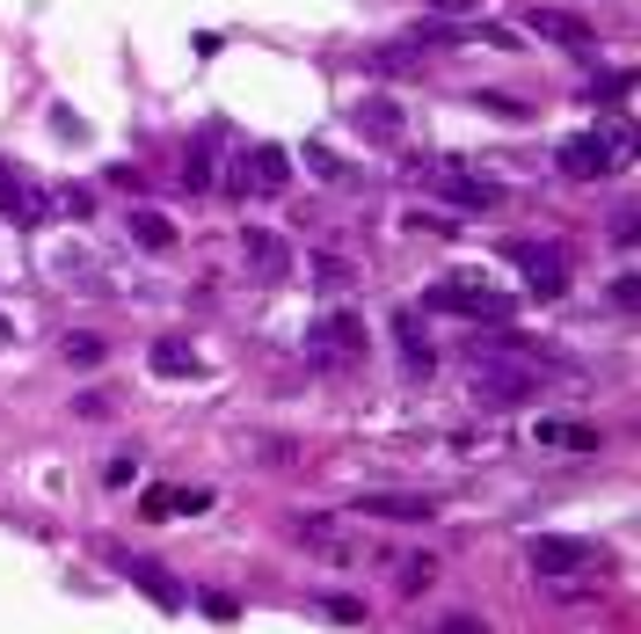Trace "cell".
Returning <instances> with one entry per match:
<instances>
[{"label":"cell","instance_id":"cell-15","mask_svg":"<svg viewBox=\"0 0 641 634\" xmlns=\"http://www.w3.org/2000/svg\"><path fill=\"white\" fill-rule=\"evenodd\" d=\"M0 211H8L15 227H37V219H44V197H37L30 176H22V168H8V160H0Z\"/></svg>","mask_w":641,"mask_h":634},{"label":"cell","instance_id":"cell-32","mask_svg":"<svg viewBox=\"0 0 641 634\" xmlns=\"http://www.w3.org/2000/svg\"><path fill=\"white\" fill-rule=\"evenodd\" d=\"M482 627H488L482 613H452V620H445V634H482Z\"/></svg>","mask_w":641,"mask_h":634},{"label":"cell","instance_id":"cell-9","mask_svg":"<svg viewBox=\"0 0 641 634\" xmlns=\"http://www.w3.org/2000/svg\"><path fill=\"white\" fill-rule=\"evenodd\" d=\"M510 263L533 278V300H561V292H569V270H561L555 241H510Z\"/></svg>","mask_w":641,"mask_h":634},{"label":"cell","instance_id":"cell-17","mask_svg":"<svg viewBox=\"0 0 641 634\" xmlns=\"http://www.w3.org/2000/svg\"><path fill=\"white\" fill-rule=\"evenodd\" d=\"M533 438L539 445H555V453H598V423H533Z\"/></svg>","mask_w":641,"mask_h":634},{"label":"cell","instance_id":"cell-16","mask_svg":"<svg viewBox=\"0 0 641 634\" xmlns=\"http://www.w3.org/2000/svg\"><path fill=\"white\" fill-rule=\"evenodd\" d=\"M226 139V124H205V132H197V139H190V154H183V190H211V146H219Z\"/></svg>","mask_w":641,"mask_h":634},{"label":"cell","instance_id":"cell-27","mask_svg":"<svg viewBox=\"0 0 641 634\" xmlns=\"http://www.w3.org/2000/svg\"><path fill=\"white\" fill-rule=\"evenodd\" d=\"M313 605H321V613H329L335 627H364V599H343V591H321Z\"/></svg>","mask_w":641,"mask_h":634},{"label":"cell","instance_id":"cell-5","mask_svg":"<svg viewBox=\"0 0 641 634\" xmlns=\"http://www.w3.org/2000/svg\"><path fill=\"white\" fill-rule=\"evenodd\" d=\"M606 562V547L583 540V532H539L533 540V576H590V569Z\"/></svg>","mask_w":641,"mask_h":634},{"label":"cell","instance_id":"cell-1","mask_svg":"<svg viewBox=\"0 0 641 634\" xmlns=\"http://www.w3.org/2000/svg\"><path fill=\"white\" fill-rule=\"evenodd\" d=\"M467 387H474V402H488V408H518V402H533V357H525L518 343H488V351H474Z\"/></svg>","mask_w":641,"mask_h":634},{"label":"cell","instance_id":"cell-29","mask_svg":"<svg viewBox=\"0 0 641 634\" xmlns=\"http://www.w3.org/2000/svg\"><path fill=\"white\" fill-rule=\"evenodd\" d=\"M634 227H641V211H634V205H612V248H634V241H641Z\"/></svg>","mask_w":641,"mask_h":634},{"label":"cell","instance_id":"cell-10","mask_svg":"<svg viewBox=\"0 0 641 634\" xmlns=\"http://www.w3.org/2000/svg\"><path fill=\"white\" fill-rule=\"evenodd\" d=\"M110 562H117V569H124V576H132V583H139V591H146V599L161 605V613H183V599H190V591H183V583H175V576H168V569H161V562H146V554H124V547H117V554H110Z\"/></svg>","mask_w":641,"mask_h":634},{"label":"cell","instance_id":"cell-18","mask_svg":"<svg viewBox=\"0 0 641 634\" xmlns=\"http://www.w3.org/2000/svg\"><path fill=\"white\" fill-rule=\"evenodd\" d=\"M307 270H313V284H321L329 300L358 292V263H343V256H329V248H313V256H307Z\"/></svg>","mask_w":641,"mask_h":634},{"label":"cell","instance_id":"cell-26","mask_svg":"<svg viewBox=\"0 0 641 634\" xmlns=\"http://www.w3.org/2000/svg\"><path fill=\"white\" fill-rule=\"evenodd\" d=\"M372 73H416L423 66V44H380V52H364Z\"/></svg>","mask_w":641,"mask_h":634},{"label":"cell","instance_id":"cell-19","mask_svg":"<svg viewBox=\"0 0 641 634\" xmlns=\"http://www.w3.org/2000/svg\"><path fill=\"white\" fill-rule=\"evenodd\" d=\"M394 335H401V365H409V372H431L437 365V343L416 329V314H394Z\"/></svg>","mask_w":641,"mask_h":634},{"label":"cell","instance_id":"cell-8","mask_svg":"<svg viewBox=\"0 0 641 634\" xmlns=\"http://www.w3.org/2000/svg\"><path fill=\"white\" fill-rule=\"evenodd\" d=\"M612 160H620V154H612V139H606V132H569V139L555 146V168H561V176H576V183L612 176Z\"/></svg>","mask_w":641,"mask_h":634},{"label":"cell","instance_id":"cell-2","mask_svg":"<svg viewBox=\"0 0 641 634\" xmlns=\"http://www.w3.org/2000/svg\"><path fill=\"white\" fill-rule=\"evenodd\" d=\"M423 300L437 314H467V321H488V329H503V321L518 314V292H496L488 278H437Z\"/></svg>","mask_w":641,"mask_h":634},{"label":"cell","instance_id":"cell-31","mask_svg":"<svg viewBox=\"0 0 641 634\" xmlns=\"http://www.w3.org/2000/svg\"><path fill=\"white\" fill-rule=\"evenodd\" d=\"M59 211H73V219H87V211H95V197H87V190H59Z\"/></svg>","mask_w":641,"mask_h":634},{"label":"cell","instance_id":"cell-23","mask_svg":"<svg viewBox=\"0 0 641 634\" xmlns=\"http://www.w3.org/2000/svg\"><path fill=\"white\" fill-rule=\"evenodd\" d=\"M431 583H437V554H401L394 562V591L416 599V591H431Z\"/></svg>","mask_w":641,"mask_h":634},{"label":"cell","instance_id":"cell-12","mask_svg":"<svg viewBox=\"0 0 641 634\" xmlns=\"http://www.w3.org/2000/svg\"><path fill=\"white\" fill-rule=\"evenodd\" d=\"M241 263L256 270V278H285V270H292V248H285L278 227H241Z\"/></svg>","mask_w":641,"mask_h":634},{"label":"cell","instance_id":"cell-21","mask_svg":"<svg viewBox=\"0 0 641 634\" xmlns=\"http://www.w3.org/2000/svg\"><path fill=\"white\" fill-rule=\"evenodd\" d=\"M59 351H66V365H73V372H95V365L110 357V343H103L95 329H66V343H59Z\"/></svg>","mask_w":641,"mask_h":634},{"label":"cell","instance_id":"cell-4","mask_svg":"<svg viewBox=\"0 0 641 634\" xmlns=\"http://www.w3.org/2000/svg\"><path fill=\"white\" fill-rule=\"evenodd\" d=\"M226 190L234 197H285L292 190V154H285V146H248V154H234Z\"/></svg>","mask_w":641,"mask_h":634},{"label":"cell","instance_id":"cell-25","mask_svg":"<svg viewBox=\"0 0 641 634\" xmlns=\"http://www.w3.org/2000/svg\"><path fill=\"white\" fill-rule=\"evenodd\" d=\"M154 372H161V380H175V372H197V351L183 343V335H161V343H154Z\"/></svg>","mask_w":641,"mask_h":634},{"label":"cell","instance_id":"cell-6","mask_svg":"<svg viewBox=\"0 0 641 634\" xmlns=\"http://www.w3.org/2000/svg\"><path fill=\"white\" fill-rule=\"evenodd\" d=\"M409 176L437 183V190H445V197H452V205H459V211H496V205H503V190H496V183L467 176V168H452V160H409Z\"/></svg>","mask_w":641,"mask_h":634},{"label":"cell","instance_id":"cell-28","mask_svg":"<svg viewBox=\"0 0 641 634\" xmlns=\"http://www.w3.org/2000/svg\"><path fill=\"white\" fill-rule=\"evenodd\" d=\"M474 110H496V117H510V124H518V117H533V110H525L518 95H496V89H482V95H474Z\"/></svg>","mask_w":641,"mask_h":634},{"label":"cell","instance_id":"cell-20","mask_svg":"<svg viewBox=\"0 0 641 634\" xmlns=\"http://www.w3.org/2000/svg\"><path fill=\"white\" fill-rule=\"evenodd\" d=\"M299 160H307V168H313L321 183H335V190H343V183H358V168H350L343 154H329L321 139H307V146H299Z\"/></svg>","mask_w":641,"mask_h":634},{"label":"cell","instance_id":"cell-7","mask_svg":"<svg viewBox=\"0 0 641 634\" xmlns=\"http://www.w3.org/2000/svg\"><path fill=\"white\" fill-rule=\"evenodd\" d=\"M292 540L313 547L321 562H364V540H358V532H343L329 511H292Z\"/></svg>","mask_w":641,"mask_h":634},{"label":"cell","instance_id":"cell-33","mask_svg":"<svg viewBox=\"0 0 641 634\" xmlns=\"http://www.w3.org/2000/svg\"><path fill=\"white\" fill-rule=\"evenodd\" d=\"M431 15H445V22H459V15H474V0H431Z\"/></svg>","mask_w":641,"mask_h":634},{"label":"cell","instance_id":"cell-24","mask_svg":"<svg viewBox=\"0 0 641 634\" xmlns=\"http://www.w3.org/2000/svg\"><path fill=\"white\" fill-rule=\"evenodd\" d=\"M627 95H634V73H598L583 89V103H598V110H627Z\"/></svg>","mask_w":641,"mask_h":634},{"label":"cell","instance_id":"cell-3","mask_svg":"<svg viewBox=\"0 0 641 634\" xmlns=\"http://www.w3.org/2000/svg\"><path fill=\"white\" fill-rule=\"evenodd\" d=\"M307 357H313L321 372L358 365V357H364V321L350 314V306H329V314H321V321L307 329Z\"/></svg>","mask_w":641,"mask_h":634},{"label":"cell","instance_id":"cell-13","mask_svg":"<svg viewBox=\"0 0 641 634\" xmlns=\"http://www.w3.org/2000/svg\"><path fill=\"white\" fill-rule=\"evenodd\" d=\"M525 30L533 37H547V44H569V52H598V37H590V22L583 15H561V8H533V15H525Z\"/></svg>","mask_w":641,"mask_h":634},{"label":"cell","instance_id":"cell-22","mask_svg":"<svg viewBox=\"0 0 641 634\" xmlns=\"http://www.w3.org/2000/svg\"><path fill=\"white\" fill-rule=\"evenodd\" d=\"M124 233H132V241H139L146 256H161V248L175 241V227L161 219V211H132V219H124Z\"/></svg>","mask_w":641,"mask_h":634},{"label":"cell","instance_id":"cell-11","mask_svg":"<svg viewBox=\"0 0 641 634\" xmlns=\"http://www.w3.org/2000/svg\"><path fill=\"white\" fill-rule=\"evenodd\" d=\"M350 511H358V518H386V526H431L437 503H431V496H386V489H364Z\"/></svg>","mask_w":641,"mask_h":634},{"label":"cell","instance_id":"cell-14","mask_svg":"<svg viewBox=\"0 0 641 634\" xmlns=\"http://www.w3.org/2000/svg\"><path fill=\"white\" fill-rule=\"evenodd\" d=\"M350 124H358L364 139H380V146H401V110L386 103V95H358V103H350Z\"/></svg>","mask_w":641,"mask_h":634},{"label":"cell","instance_id":"cell-34","mask_svg":"<svg viewBox=\"0 0 641 634\" xmlns=\"http://www.w3.org/2000/svg\"><path fill=\"white\" fill-rule=\"evenodd\" d=\"M8 335H15V329H8V314H0V343H8Z\"/></svg>","mask_w":641,"mask_h":634},{"label":"cell","instance_id":"cell-30","mask_svg":"<svg viewBox=\"0 0 641 634\" xmlns=\"http://www.w3.org/2000/svg\"><path fill=\"white\" fill-rule=\"evenodd\" d=\"M205 613H211V620H241V599H234V591H211Z\"/></svg>","mask_w":641,"mask_h":634}]
</instances>
